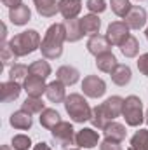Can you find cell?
Instances as JSON below:
<instances>
[{"label":"cell","mask_w":148,"mask_h":150,"mask_svg":"<svg viewBox=\"0 0 148 150\" xmlns=\"http://www.w3.org/2000/svg\"><path fill=\"white\" fill-rule=\"evenodd\" d=\"M2 4H4V5H7L9 9H14V7L21 5L23 2H21V0H2Z\"/></svg>","instance_id":"38"},{"label":"cell","mask_w":148,"mask_h":150,"mask_svg":"<svg viewBox=\"0 0 148 150\" xmlns=\"http://www.w3.org/2000/svg\"><path fill=\"white\" fill-rule=\"evenodd\" d=\"M72 150H80V149H72Z\"/></svg>","instance_id":"43"},{"label":"cell","mask_w":148,"mask_h":150,"mask_svg":"<svg viewBox=\"0 0 148 150\" xmlns=\"http://www.w3.org/2000/svg\"><path fill=\"white\" fill-rule=\"evenodd\" d=\"M82 89H84V94L89 98H101L106 93V84L98 75H87L82 80Z\"/></svg>","instance_id":"6"},{"label":"cell","mask_w":148,"mask_h":150,"mask_svg":"<svg viewBox=\"0 0 148 150\" xmlns=\"http://www.w3.org/2000/svg\"><path fill=\"white\" fill-rule=\"evenodd\" d=\"M131 79H132V72H131V68L127 65H120L118 63L117 68L111 72V80L117 86H127L131 82Z\"/></svg>","instance_id":"23"},{"label":"cell","mask_w":148,"mask_h":150,"mask_svg":"<svg viewBox=\"0 0 148 150\" xmlns=\"http://www.w3.org/2000/svg\"><path fill=\"white\" fill-rule=\"evenodd\" d=\"M18 59V56L12 52V49L9 47V44H4L2 45V63L4 65H11Z\"/></svg>","instance_id":"35"},{"label":"cell","mask_w":148,"mask_h":150,"mask_svg":"<svg viewBox=\"0 0 148 150\" xmlns=\"http://www.w3.org/2000/svg\"><path fill=\"white\" fill-rule=\"evenodd\" d=\"M23 89L26 91L28 96H32V98H40V96L47 91L45 79H40L37 75H28V77L23 80Z\"/></svg>","instance_id":"8"},{"label":"cell","mask_w":148,"mask_h":150,"mask_svg":"<svg viewBox=\"0 0 148 150\" xmlns=\"http://www.w3.org/2000/svg\"><path fill=\"white\" fill-rule=\"evenodd\" d=\"M63 25H65V30H66V40L68 42H78L84 37L80 19H65Z\"/></svg>","instance_id":"22"},{"label":"cell","mask_w":148,"mask_h":150,"mask_svg":"<svg viewBox=\"0 0 148 150\" xmlns=\"http://www.w3.org/2000/svg\"><path fill=\"white\" fill-rule=\"evenodd\" d=\"M110 40L106 38V35H92V37H89L87 40V51L92 54V56H101V54H105V52H110Z\"/></svg>","instance_id":"11"},{"label":"cell","mask_w":148,"mask_h":150,"mask_svg":"<svg viewBox=\"0 0 148 150\" xmlns=\"http://www.w3.org/2000/svg\"><path fill=\"white\" fill-rule=\"evenodd\" d=\"M127 26L132 30H140L147 25V11L140 5H132V9L129 11V14L124 18Z\"/></svg>","instance_id":"12"},{"label":"cell","mask_w":148,"mask_h":150,"mask_svg":"<svg viewBox=\"0 0 148 150\" xmlns=\"http://www.w3.org/2000/svg\"><path fill=\"white\" fill-rule=\"evenodd\" d=\"M122 115H124L127 126L138 127V126L145 120V117H143V101H141L138 96H134V94L127 96V98L124 100Z\"/></svg>","instance_id":"4"},{"label":"cell","mask_w":148,"mask_h":150,"mask_svg":"<svg viewBox=\"0 0 148 150\" xmlns=\"http://www.w3.org/2000/svg\"><path fill=\"white\" fill-rule=\"evenodd\" d=\"M30 74V68L26 67V65H21V63H14L12 67H11V70H9V79L11 80H25L26 77Z\"/></svg>","instance_id":"31"},{"label":"cell","mask_w":148,"mask_h":150,"mask_svg":"<svg viewBox=\"0 0 148 150\" xmlns=\"http://www.w3.org/2000/svg\"><path fill=\"white\" fill-rule=\"evenodd\" d=\"M30 75H37L40 79H47L49 75H51V65L47 63V61H44V59H37V61H33L30 67Z\"/></svg>","instance_id":"29"},{"label":"cell","mask_w":148,"mask_h":150,"mask_svg":"<svg viewBox=\"0 0 148 150\" xmlns=\"http://www.w3.org/2000/svg\"><path fill=\"white\" fill-rule=\"evenodd\" d=\"M99 150H122V147H120V143H118V142L105 140V142H101V145H99Z\"/></svg>","instance_id":"37"},{"label":"cell","mask_w":148,"mask_h":150,"mask_svg":"<svg viewBox=\"0 0 148 150\" xmlns=\"http://www.w3.org/2000/svg\"><path fill=\"white\" fill-rule=\"evenodd\" d=\"M11 145H12L14 150H28L32 147V140H30V136H26V134H16V136L12 138Z\"/></svg>","instance_id":"33"},{"label":"cell","mask_w":148,"mask_h":150,"mask_svg":"<svg viewBox=\"0 0 148 150\" xmlns=\"http://www.w3.org/2000/svg\"><path fill=\"white\" fill-rule=\"evenodd\" d=\"M21 86L16 82V80H7V82H2L0 84V98H2V103H9V101H14L19 98L21 94Z\"/></svg>","instance_id":"13"},{"label":"cell","mask_w":148,"mask_h":150,"mask_svg":"<svg viewBox=\"0 0 148 150\" xmlns=\"http://www.w3.org/2000/svg\"><path fill=\"white\" fill-rule=\"evenodd\" d=\"M59 14L65 19H75L82 11V0H59Z\"/></svg>","instance_id":"15"},{"label":"cell","mask_w":148,"mask_h":150,"mask_svg":"<svg viewBox=\"0 0 148 150\" xmlns=\"http://www.w3.org/2000/svg\"><path fill=\"white\" fill-rule=\"evenodd\" d=\"M120 52H122L125 58H134V56H138V52H140V42H138V38L134 37V35H129V37L122 42Z\"/></svg>","instance_id":"26"},{"label":"cell","mask_w":148,"mask_h":150,"mask_svg":"<svg viewBox=\"0 0 148 150\" xmlns=\"http://www.w3.org/2000/svg\"><path fill=\"white\" fill-rule=\"evenodd\" d=\"M145 35H147V40H148V28H147V32H145Z\"/></svg>","instance_id":"41"},{"label":"cell","mask_w":148,"mask_h":150,"mask_svg":"<svg viewBox=\"0 0 148 150\" xmlns=\"http://www.w3.org/2000/svg\"><path fill=\"white\" fill-rule=\"evenodd\" d=\"M122 107H124V98H120V96H111V98H108L105 103L99 105L103 115H105L110 122L113 119H117L118 115H122Z\"/></svg>","instance_id":"10"},{"label":"cell","mask_w":148,"mask_h":150,"mask_svg":"<svg viewBox=\"0 0 148 150\" xmlns=\"http://www.w3.org/2000/svg\"><path fill=\"white\" fill-rule=\"evenodd\" d=\"M0 150H12V149H11L9 145H2V149H0Z\"/></svg>","instance_id":"40"},{"label":"cell","mask_w":148,"mask_h":150,"mask_svg":"<svg viewBox=\"0 0 148 150\" xmlns=\"http://www.w3.org/2000/svg\"><path fill=\"white\" fill-rule=\"evenodd\" d=\"M129 26H127V23L125 21H113L108 25V30H106V38L110 40L111 45H122V42L125 40V38L129 37L131 33H129Z\"/></svg>","instance_id":"7"},{"label":"cell","mask_w":148,"mask_h":150,"mask_svg":"<svg viewBox=\"0 0 148 150\" xmlns=\"http://www.w3.org/2000/svg\"><path fill=\"white\" fill-rule=\"evenodd\" d=\"M117 65H118V61H117V58L111 52H105V54H101V56L96 58V67H98L99 72L111 74L117 68Z\"/></svg>","instance_id":"24"},{"label":"cell","mask_w":148,"mask_h":150,"mask_svg":"<svg viewBox=\"0 0 148 150\" xmlns=\"http://www.w3.org/2000/svg\"><path fill=\"white\" fill-rule=\"evenodd\" d=\"M127 150H148V129H140L131 138V147Z\"/></svg>","instance_id":"27"},{"label":"cell","mask_w":148,"mask_h":150,"mask_svg":"<svg viewBox=\"0 0 148 150\" xmlns=\"http://www.w3.org/2000/svg\"><path fill=\"white\" fill-rule=\"evenodd\" d=\"M45 96L49 98V101L52 103H63L66 100V91H65V84L59 82L58 79L51 84H47V91H45Z\"/></svg>","instance_id":"17"},{"label":"cell","mask_w":148,"mask_h":150,"mask_svg":"<svg viewBox=\"0 0 148 150\" xmlns=\"http://www.w3.org/2000/svg\"><path fill=\"white\" fill-rule=\"evenodd\" d=\"M56 79H58L59 82H63L65 86H73V84L78 82L80 74H78V70H77L75 67L63 65V67L58 68V72H56Z\"/></svg>","instance_id":"16"},{"label":"cell","mask_w":148,"mask_h":150,"mask_svg":"<svg viewBox=\"0 0 148 150\" xmlns=\"http://www.w3.org/2000/svg\"><path fill=\"white\" fill-rule=\"evenodd\" d=\"M33 150H51V147H49L47 143H44V142H40V143H37V145L33 147Z\"/></svg>","instance_id":"39"},{"label":"cell","mask_w":148,"mask_h":150,"mask_svg":"<svg viewBox=\"0 0 148 150\" xmlns=\"http://www.w3.org/2000/svg\"><path fill=\"white\" fill-rule=\"evenodd\" d=\"M9 19H11L12 25L23 26V25H26V23L32 19V11H30L28 5L21 4V5H18V7H14V9H9Z\"/></svg>","instance_id":"14"},{"label":"cell","mask_w":148,"mask_h":150,"mask_svg":"<svg viewBox=\"0 0 148 150\" xmlns=\"http://www.w3.org/2000/svg\"><path fill=\"white\" fill-rule=\"evenodd\" d=\"M40 35H38L37 30H26V32H21L18 35L9 40V47L12 49V52L18 56V58H23V56H28L32 54L33 51L40 49Z\"/></svg>","instance_id":"2"},{"label":"cell","mask_w":148,"mask_h":150,"mask_svg":"<svg viewBox=\"0 0 148 150\" xmlns=\"http://www.w3.org/2000/svg\"><path fill=\"white\" fill-rule=\"evenodd\" d=\"M33 4L37 12L44 18H52L56 16V12H59V5H58L59 2L56 0H33Z\"/></svg>","instance_id":"20"},{"label":"cell","mask_w":148,"mask_h":150,"mask_svg":"<svg viewBox=\"0 0 148 150\" xmlns=\"http://www.w3.org/2000/svg\"><path fill=\"white\" fill-rule=\"evenodd\" d=\"M21 108H23L25 112H28L30 115H33V113H42L45 110V103H44L40 98H32V96H28V98L21 103Z\"/></svg>","instance_id":"28"},{"label":"cell","mask_w":148,"mask_h":150,"mask_svg":"<svg viewBox=\"0 0 148 150\" xmlns=\"http://www.w3.org/2000/svg\"><path fill=\"white\" fill-rule=\"evenodd\" d=\"M80 26H82V32L84 35H98L99 32V26H101V19L98 18V14H87L84 18H80Z\"/></svg>","instance_id":"19"},{"label":"cell","mask_w":148,"mask_h":150,"mask_svg":"<svg viewBox=\"0 0 148 150\" xmlns=\"http://www.w3.org/2000/svg\"><path fill=\"white\" fill-rule=\"evenodd\" d=\"M51 134H52V140L59 143V147L65 150L70 149V145L75 143V129L70 122H65L61 120L58 126H54L51 129Z\"/></svg>","instance_id":"5"},{"label":"cell","mask_w":148,"mask_h":150,"mask_svg":"<svg viewBox=\"0 0 148 150\" xmlns=\"http://www.w3.org/2000/svg\"><path fill=\"white\" fill-rule=\"evenodd\" d=\"M91 122H92V126H94V127H98V129H105V127H106V124H108L110 120L103 115L101 108H99V105H98V107H94V108H92Z\"/></svg>","instance_id":"32"},{"label":"cell","mask_w":148,"mask_h":150,"mask_svg":"<svg viewBox=\"0 0 148 150\" xmlns=\"http://www.w3.org/2000/svg\"><path fill=\"white\" fill-rule=\"evenodd\" d=\"M98 142H99V136L91 127H84L75 134V145L78 149H94Z\"/></svg>","instance_id":"9"},{"label":"cell","mask_w":148,"mask_h":150,"mask_svg":"<svg viewBox=\"0 0 148 150\" xmlns=\"http://www.w3.org/2000/svg\"><path fill=\"white\" fill-rule=\"evenodd\" d=\"M9 122H11V126H12L14 129L26 131V129H30V127H32L33 119H32V115H30L28 112H25V110L21 108V110H18V112H14L12 115H11Z\"/></svg>","instance_id":"18"},{"label":"cell","mask_w":148,"mask_h":150,"mask_svg":"<svg viewBox=\"0 0 148 150\" xmlns=\"http://www.w3.org/2000/svg\"><path fill=\"white\" fill-rule=\"evenodd\" d=\"M103 133H105V140H111V142H118L120 143L125 138V126L111 120V122L106 124V127L103 129Z\"/></svg>","instance_id":"21"},{"label":"cell","mask_w":148,"mask_h":150,"mask_svg":"<svg viewBox=\"0 0 148 150\" xmlns=\"http://www.w3.org/2000/svg\"><path fill=\"white\" fill-rule=\"evenodd\" d=\"M110 5H111V11L118 18H125L129 14V11L132 9V5H131L129 0H110Z\"/></svg>","instance_id":"30"},{"label":"cell","mask_w":148,"mask_h":150,"mask_svg":"<svg viewBox=\"0 0 148 150\" xmlns=\"http://www.w3.org/2000/svg\"><path fill=\"white\" fill-rule=\"evenodd\" d=\"M145 119H147V124H148V112H147V117H145Z\"/></svg>","instance_id":"42"},{"label":"cell","mask_w":148,"mask_h":150,"mask_svg":"<svg viewBox=\"0 0 148 150\" xmlns=\"http://www.w3.org/2000/svg\"><path fill=\"white\" fill-rule=\"evenodd\" d=\"M85 7L91 11V14H101L106 11V2L105 0H87Z\"/></svg>","instance_id":"34"},{"label":"cell","mask_w":148,"mask_h":150,"mask_svg":"<svg viewBox=\"0 0 148 150\" xmlns=\"http://www.w3.org/2000/svg\"><path fill=\"white\" fill-rule=\"evenodd\" d=\"M61 122V115L56 112L54 108H45L44 112L40 113V124L45 129H52L54 126H58Z\"/></svg>","instance_id":"25"},{"label":"cell","mask_w":148,"mask_h":150,"mask_svg":"<svg viewBox=\"0 0 148 150\" xmlns=\"http://www.w3.org/2000/svg\"><path fill=\"white\" fill-rule=\"evenodd\" d=\"M65 108H66V113L70 115V119L78 124H84V122L91 120V117H92V108L89 107L85 98L82 94H77V93L66 96Z\"/></svg>","instance_id":"3"},{"label":"cell","mask_w":148,"mask_h":150,"mask_svg":"<svg viewBox=\"0 0 148 150\" xmlns=\"http://www.w3.org/2000/svg\"><path fill=\"white\" fill-rule=\"evenodd\" d=\"M138 70L143 75H148V52L140 56V59H138Z\"/></svg>","instance_id":"36"},{"label":"cell","mask_w":148,"mask_h":150,"mask_svg":"<svg viewBox=\"0 0 148 150\" xmlns=\"http://www.w3.org/2000/svg\"><path fill=\"white\" fill-rule=\"evenodd\" d=\"M66 40V30L63 23H54L47 28L45 37L40 44L42 56L47 59H58L63 54V42Z\"/></svg>","instance_id":"1"}]
</instances>
